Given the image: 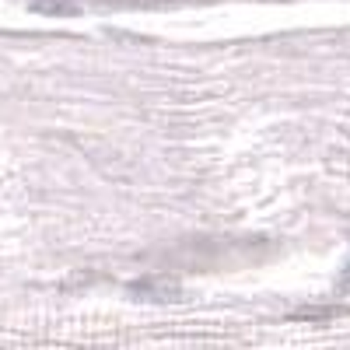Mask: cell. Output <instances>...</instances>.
<instances>
[{
	"label": "cell",
	"instance_id": "cell-1",
	"mask_svg": "<svg viewBox=\"0 0 350 350\" xmlns=\"http://www.w3.org/2000/svg\"><path fill=\"white\" fill-rule=\"evenodd\" d=\"M133 295L154 298V301H172L179 291H175V284L165 280V277H148V280H137V284H133Z\"/></svg>",
	"mask_w": 350,
	"mask_h": 350
},
{
	"label": "cell",
	"instance_id": "cell-2",
	"mask_svg": "<svg viewBox=\"0 0 350 350\" xmlns=\"http://www.w3.org/2000/svg\"><path fill=\"white\" fill-rule=\"evenodd\" d=\"M343 287H350V270H347V273H343Z\"/></svg>",
	"mask_w": 350,
	"mask_h": 350
},
{
	"label": "cell",
	"instance_id": "cell-3",
	"mask_svg": "<svg viewBox=\"0 0 350 350\" xmlns=\"http://www.w3.org/2000/svg\"><path fill=\"white\" fill-rule=\"evenodd\" d=\"M4 179H8V175H4V172H0V183H4Z\"/></svg>",
	"mask_w": 350,
	"mask_h": 350
}]
</instances>
